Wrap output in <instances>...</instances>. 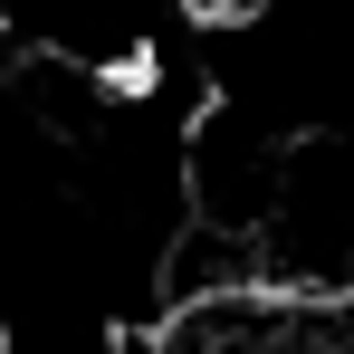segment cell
<instances>
[{
    "label": "cell",
    "instance_id": "cell-1",
    "mask_svg": "<svg viewBox=\"0 0 354 354\" xmlns=\"http://www.w3.org/2000/svg\"><path fill=\"white\" fill-rule=\"evenodd\" d=\"M0 354H10V326H0Z\"/></svg>",
    "mask_w": 354,
    "mask_h": 354
}]
</instances>
